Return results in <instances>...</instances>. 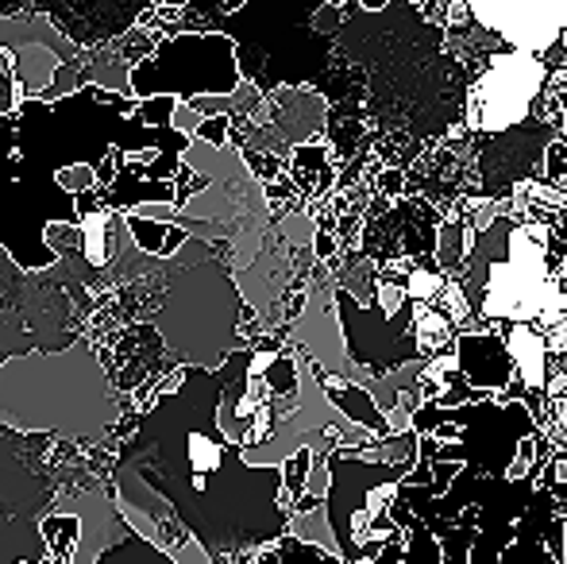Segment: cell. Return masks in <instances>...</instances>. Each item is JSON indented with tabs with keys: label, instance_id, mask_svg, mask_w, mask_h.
Returning <instances> with one entry per match:
<instances>
[{
	"label": "cell",
	"instance_id": "9",
	"mask_svg": "<svg viewBox=\"0 0 567 564\" xmlns=\"http://www.w3.org/2000/svg\"><path fill=\"white\" fill-rule=\"evenodd\" d=\"M182 98H174V93H151V98H140V105H135V121L140 124H174V109H178Z\"/></svg>",
	"mask_w": 567,
	"mask_h": 564
},
{
	"label": "cell",
	"instance_id": "11",
	"mask_svg": "<svg viewBox=\"0 0 567 564\" xmlns=\"http://www.w3.org/2000/svg\"><path fill=\"white\" fill-rule=\"evenodd\" d=\"M202 121H205V116L197 113V109L189 105V101H182V105L174 109V124H178L182 132H189V136H194V132H197V124H202Z\"/></svg>",
	"mask_w": 567,
	"mask_h": 564
},
{
	"label": "cell",
	"instance_id": "12",
	"mask_svg": "<svg viewBox=\"0 0 567 564\" xmlns=\"http://www.w3.org/2000/svg\"><path fill=\"white\" fill-rule=\"evenodd\" d=\"M545 337H548V352H553V356L556 352H567V314L556 325H548Z\"/></svg>",
	"mask_w": 567,
	"mask_h": 564
},
{
	"label": "cell",
	"instance_id": "3",
	"mask_svg": "<svg viewBox=\"0 0 567 564\" xmlns=\"http://www.w3.org/2000/svg\"><path fill=\"white\" fill-rule=\"evenodd\" d=\"M455 363L463 379L483 391H506L509 379L517 376V360L509 352V340L502 329H460L455 337Z\"/></svg>",
	"mask_w": 567,
	"mask_h": 564
},
{
	"label": "cell",
	"instance_id": "1",
	"mask_svg": "<svg viewBox=\"0 0 567 564\" xmlns=\"http://www.w3.org/2000/svg\"><path fill=\"white\" fill-rule=\"evenodd\" d=\"M413 464L417 460H382L359 452L355 444H332L324 511L343 561H379L390 537H405L390 514V503Z\"/></svg>",
	"mask_w": 567,
	"mask_h": 564
},
{
	"label": "cell",
	"instance_id": "13",
	"mask_svg": "<svg viewBox=\"0 0 567 564\" xmlns=\"http://www.w3.org/2000/svg\"><path fill=\"white\" fill-rule=\"evenodd\" d=\"M386 4H390V0H363V12H382Z\"/></svg>",
	"mask_w": 567,
	"mask_h": 564
},
{
	"label": "cell",
	"instance_id": "2",
	"mask_svg": "<svg viewBox=\"0 0 567 564\" xmlns=\"http://www.w3.org/2000/svg\"><path fill=\"white\" fill-rule=\"evenodd\" d=\"M548 78V66L540 62V54L525 51H506L478 74L475 90H471V109L467 124L475 132H509L514 124H522L533 113L540 85Z\"/></svg>",
	"mask_w": 567,
	"mask_h": 564
},
{
	"label": "cell",
	"instance_id": "5",
	"mask_svg": "<svg viewBox=\"0 0 567 564\" xmlns=\"http://www.w3.org/2000/svg\"><path fill=\"white\" fill-rule=\"evenodd\" d=\"M413 337H417V352L425 360L441 352H455V337H460V325L449 314L433 306V301H417V314H413Z\"/></svg>",
	"mask_w": 567,
	"mask_h": 564
},
{
	"label": "cell",
	"instance_id": "7",
	"mask_svg": "<svg viewBox=\"0 0 567 564\" xmlns=\"http://www.w3.org/2000/svg\"><path fill=\"white\" fill-rule=\"evenodd\" d=\"M309 475H313V444H298V449L282 460V506L290 514H293V503L309 491Z\"/></svg>",
	"mask_w": 567,
	"mask_h": 564
},
{
	"label": "cell",
	"instance_id": "10",
	"mask_svg": "<svg viewBox=\"0 0 567 564\" xmlns=\"http://www.w3.org/2000/svg\"><path fill=\"white\" fill-rule=\"evenodd\" d=\"M340 233L337 228H321L317 225V233H313V256L321 259V264H337V256H340Z\"/></svg>",
	"mask_w": 567,
	"mask_h": 564
},
{
	"label": "cell",
	"instance_id": "6",
	"mask_svg": "<svg viewBox=\"0 0 567 564\" xmlns=\"http://www.w3.org/2000/svg\"><path fill=\"white\" fill-rule=\"evenodd\" d=\"M82 514H70V511H54L51 519H43V545L59 564H70L78 561L82 553Z\"/></svg>",
	"mask_w": 567,
	"mask_h": 564
},
{
	"label": "cell",
	"instance_id": "8",
	"mask_svg": "<svg viewBox=\"0 0 567 564\" xmlns=\"http://www.w3.org/2000/svg\"><path fill=\"white\" fill-rule=\"evenodd\" d=\"M174 221H163V217H151V213L143 209H127V236H132V244L143 252V256H155L163 252L166 244V233H171Z\"/></svg>",
	"mask_w": 567,
	"mask_h": 564
},
{
	"label": "cell",
	"instance_id": "4",
	"mask_svg": "<svg viewBox=\"0 0 567 564\" xmlns=\"http://www.w3.org/2000/svg\"><path fill=\"white\" fill-rule=\"evenodd\" d=\"M309 371L317 376V383L324 387V394H329V402L343 414V422H355L363 429H371L374 437H390L394 433V418L382 414V407L374 402V391L363 383H355V379L348 376H332L329 368H324L321 360H313L309 356Z\"/></svg>",
	"mask_w": 567,
	"mask_h": 564
}]
</instances>
